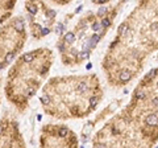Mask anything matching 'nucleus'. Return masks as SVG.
<instances>
[{
  "mask_svg": "<svg viewBox=\"0 0 158 148\" xmlns=\"http://www.w3.org/2000/svg\"><path fill=\"white\" fill-rule=\"evenodd\" d=\"M74 41H75V35L73 32H68L67 35H65V37H63V42L65 44H71Z\"/></svg>",
  "mask_w": 158,
  "mask_h": 148,
  "instance_id": "nucleus-5",
  "label": "nucleus"
},
{
  "mask_svg": "<svg viewBox=\"0 0 158 148\" xmlns=\"http://www.w3.org/2000/svg\"><path fill=\"white\" fill-rule=\"evenodd\" d=\"M46 16H47V17H49V19H53V17L56 16V11H53V10H47Z\"/></svg>",
  "mask_w": 158,
  "mask_h": 148,
  "instance_id": "nucleus-6",
  "label": "nucleus"
},
{
  "mask_svg": "<svg viewBox=\"0 0 158 148\" xmlns=\"http://www.w3.org/2000/svg\"><path fill=\"white\" fill-rule=\"evenodd\" d=\"M49 28H43L41 29V36H45V35H49Z\"/></svg>",
  "mask_w": 158,
  "mask_h": 148,
  "instance_id": "nucleus-9",
  "label": "nucleus"
},
{
  "mask_svg": "<svg viewBox=\"0 0 158 148\" xmlns=\"http://www.w3.org/2000/svg\"><path fill=\"white\" fill-rule=\"evenodd\" d=\"M53 1L57 4H67V3H70L71 0H53Z\"/></svg>",
  "mask_w": 158,
  "mask_h": 148,
  "instance_id": "nucleus-8",
  "label": "nucleus"
},
{
  "mask_svg": "<svg viewBox=\"0 0 158 148\" xmlns=\"http://www.w3.org/2000/svg\"><path fill=\"white\" fill-rule=\"evenodd\" d=\"M12 24L0 29V69L11 63L24 45L25 31H20Z\"/></svg>",
  "mask_w": 158,
  "mask_h": 148,
  "instance_id": "nucleus-3",
  "label": "nucleus"
},
{
  "mask_svg": "<svg viewBox=\"0 0 158 148\" xmlns=\"http://www.w3.org/2000/svg\"><path fill=\"white\" fill-rule=\"evenodd\" d=\"M17 0H0V23L8 19Z\"/></svg>",
  "mask_w": 158,
  "mask_h": 148,
  "instance_id": "nucleus-4",
  "label": "nucleus"
},
{
  "mask_svg": "<svg viewBox=\"0 0 158 148\" xmlns=\"http://www.w3.org/2000/svg\"><path fill=\"white\" fill-rule=\"evenodd\" d=\"M158 50V0H138L117 28L103 60L109 85L127 86L142 72L150 54Z\"/></svg>",
  "mask_w": 158,
  "mask_h": 148,
  "instance_id": "nucleus-1",
  "label": "nucleus"
},
{
  "mask_svg": "<svg viewBox=\"0 0 158 148\" xmlns=\"http://www.w3.org/2000/svg\"><path fill=\"white\" fill-rule=\"evenodd\" d=\"M57 35H61V33H62V29H63V25H62V24H61V23H59V24H58V25H57Z\"/></svg>",
  "mask_w": 158,
  "mask_h": 148,
  "instance_id": "nucleus-7",
  "label": "nucleus"
},
{
  "mask_svg": "<svg viewBox=\"0 0 158 148\" xmlns=\"http://www.w3.org/2000/svg\"><path fill=\"white\" fill-rule=\"evenodd\" d=\"M158 143V68L136 85L129 103L96 132L95 147H153Z\"/></svg>",
  "mask_w": 158,
  "mask_h": 148,
  "instance_id": "nucleus-2",
  "label": "nucleus"
}]
</instances>
